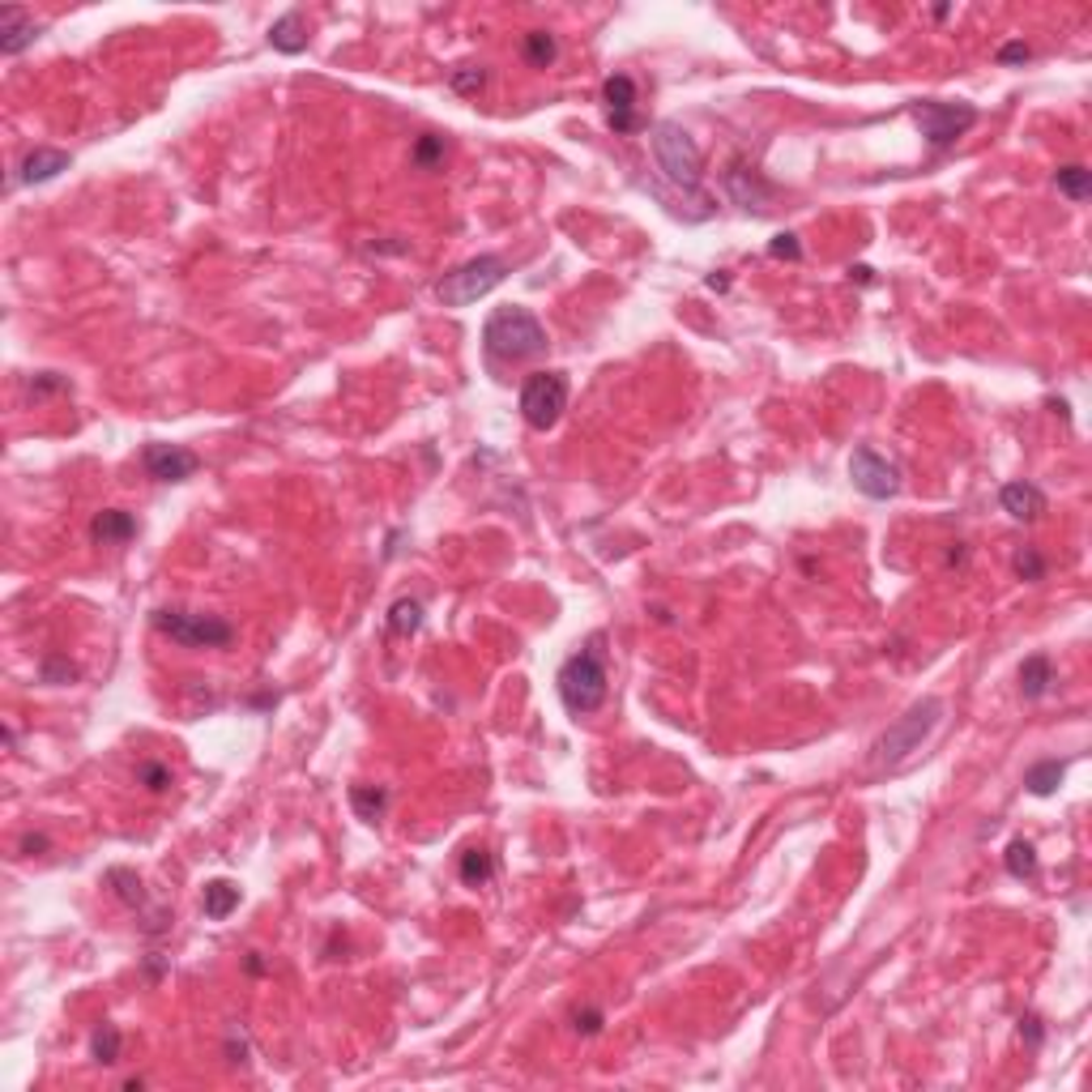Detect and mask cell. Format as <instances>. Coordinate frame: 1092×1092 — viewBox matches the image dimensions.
Listing matches in <instances>:
<instances>
[{
	"label": "cell",
	"instance_id": "30",
	"mask_svg": "<svg viewBox=\"0 0 1092 1092\" xmlns=\"http://www.w3.org/2000/svg\"><path fill=\"white\" fill-rule=\"evenodd\" d=\"M448 86H453L457 95H479L486 86V69L482 64H457V69L448 73Z\"/></svg>",
	"mask_w": 1092,
	"mask_h": 1092
},
{
	"label": "cell",
	"instance_id": "15",
	"mask_svg": "<svg viewBox=\"0 0 1092 1092\" xmlns=\"http://www.w3.org/2000/svg\"><path fill=\"white\" fill-rule=\"evenodd\" d=\"M69 154L64 150H47V146H38V150H31L22 159V166H18V179L22 184H47V179H56L60 171H69Z\"/></svg>",
	"mask_w": 1092,
	"mask_h": 1092
},
{
	"label": "cell",
	"instance_id": "11",
	"mask_svg": "<svg viewBox=\"0 0 1092 1092\" xmlns=\"http://www.w3.org/2000/svg\"><path fill=\"white\" fill-rule=\"evenodd\" d=\"M602 102H607V124H610L619 137L636 133V128H645V115L636 111V102H640L636 82H632L627 73H614V77H607V82H602Z\"/></svg>",
	"mask_w": 1092,
	"mask_h": 1092
},
{
	"label": "cell",
	"instance_id": "5",
	"mask_svg": "<svg viewBox=\"0 0 1092 1092\" xmlns=\"http://www.w3.org/2000/svg\"><path fill=\"white\" fill-rule=\"evenodd\" d=\"M504 278H508V261H504V256L482 252V256H474V261L457 265L453 274H444L440 287H435V294H440L444 307H470V303L486 299V294H491Z\"/></svg>",
	"mask_w": 1092,
	"mask_h": 1092
},
{
	"label": "cell",
	"instance_id": "3",
	"mask_svg": "<svg viewBox=\"0 0 1092 1092\" xmlns=\"http://www.w3.org/2000/svg\"><path fill=\"white\" fill-rule=\"evenodd\" d=\"M943 713H947V704H943L939 696L918 700L914 709H909L905 717H896V722L879 735V742L870 747V760H875L879 768H896L901 760H909V755H914V751L922 747V742H927V739L934 735V730H939Z\"/></svg>",
	"mask_w": 1092,
	"mask_h": 1092
},
{
	"label": "cell",
	"instance_id": "27",
	"mask_svg": "<svg viewBox=\"0 0 1092 1092\" xmlns=\"http://www.w3.org/2000/svg\"><path fill=\"white\" fill-rule=\"evenodd\" d=\"M521 51H525V60H530L534 69H546V64H555L559 43H555V34H546V31H530V34H525V43H521Z\"/></svg>",
	"mask_w": 1092,
	"mask_h": 1092
},
{
	"label": "cell",
	"instance_id": "4",
	"mask_svg": "<svg viewBox=\"0 0 1092 1092\" xmlns=\"http://www.w3.org/2000/svg\"><path fill=\"white\" fill-rule=\"evenodd\" d=\"M649 141H653V159H658L662 175L671 179L674 188H683V192H700V184H704V154L696 146V137H691L683 124H674V120H658V124H653Z\"/></svg>",
	"mask_w": 1092,
	"mask_h": 1092
},
{
	"label": "cell",
	"instance_id": "38",
	"mask_svg": "<svg viewBox=\"0 0 1092 1092\" xmlns=\"http://www.w3.org/2000/svg\"><path fill=\"white\" fill-rule=\"evenodd\" d=\"M1020 1033L1029 1037V1046H1042V1020H1037V1016H1024V1020H1020Z\"/></svg>",
	"mask_w": 1092,
	"mask_h": 1092
},
{
	"label": "cell",
	"instance_id": "19",
	"mask_svg": "<svg viewBox=\"0 0 1092 1092\" xmlns=\"http://www.w3.org/2000/svg\"><path fill=\"white\" fill-rule=\"evenodd\" d=\"M1050 683H1055V666H1050L1046 653H1033V658L1020 662V696L1024 700H1042Z\"/></svg>",
	"mask_w": 1092,
	"mask_h": 1092
},
{
	"label": "cell",
	"instance_id": "40",
	"mask_svg": "<svg viewBox=\"0 0 1092 1092\" xmlns=\"http://www.w3.org/2000/svg\"><path fill=\"white\" fill-rule=\"evenodd\" d=\"M248 973H265V960H261V956H256V952L248 956Z\"/></svg>",
	"mask_w": 1092,
	"mask_h": 1092
},
{
	"label": "cell",
	"instance_id": "17",
	"mask_svg": "<svg viewBox=\"0 0 1092 1092\" xmlns=\"http://www.w3.org/2000/svg\"><path fill=\"white\" fill-rule=\"evenodd\" d=\"M201 909H205V918H210V922H226L239 909V883L210 879V883H205V892H201Z\"/></svg>",
	"mask_w": 1092,
	"mask_h": 1092
},
{
	"label": "cell",
	"instance_id": "20",
	"mask_svg": "<svg viewBox=\"0 0 1092 1092\" xmlns=\"http://www.w3.org/2000/svg\"><path fill=\"white\" fill-rule=\"evenodd\" d=\"M1062 777H1067V764H1062V760H1042V764H1033L1029 773H1024V790L1037 794V799H1050V794L1062 786Z\"/></svg>",
	"mask_w": 1092,
	"mask_h": 1092
},
{
	"label": "cell",
	"instance_id": "35",
	"mask_svg": "<svg viewBox=\"0 0 1092 1092\" xmlns=\"http://www.w3.org/2000/svg\"><path fill=\"white\" fill-rule=\"evenodd\" d=\"M768 256H777V261H803V243H799V235H777L773 243H768Z\"/></svg>",
	"mask_w": 1092,
	"mask_h": 1092
},
{
	"label": "cell",
	"instance_id": "8",
	"mask_svg": "<svg viewBox=\"0 0 1092 1092\" xmlns=\"http://www.w3.org/2000/svg\"><path fill=\"white\" fill-rule=\"evenodd\" d=\"M914 120H918L922 137H927L934 150H947V146H956V141L965 137L973 124H978V107H973V102L927 98V102H914Z\"/></svg>",
	"mask_w": 1092,
	"mask_h": 1092
},
{
	"label": "cell",
	"instance_id": "22",
	"mask_svg": "<svg viewBox=\"0 0 1092 1092\" xmlns=\"http://www.w3.org/2000/svg\"><path fill=\"white\" fill-rule=\"evenodd\" d=\"M495 879V858L486 850H466L461 854V883L466 888H486Z\"/></svg>",
	"mask_w": 1092,
	"mask_h": 1092
},
{
	"label": "cell",
	"instance_id": "2",
	"mask_svg": "<svg viewBox=\"0 0 1092 1092\" xmlns=\"http://www.w3.org/2000/svg\"><path fill=\"white\" fill-rule=\"evenodd\" d=\"M482 346L491 358H504V363H525V358L546 354V329L530 307H499V312L486 316L482 325Z\"/></svg>",
	"mask_w": 1092,
	"mask_h": 1092
},
{
	"label": "cell",
	"instance_id": "23",
	"mask_svg": "<svg viewBox=\"0 0 1092 1092\" xmlns=\"http://www.w3.org/2000/svg\"><path fill=\"white\" fill-rule=\"evenodd\" d=\"M1055 188L1062 192V197H1071V201H1088V192H1092V171H1088V166H1080V162L1059 166V171H1055Z\"/></svg>",
	"mask_w": 1092,
	"mask_h": 1092
},
{
	"label": "cell",
	"instance_id": "28",
	"mask_svg": "<svg viewBox=\"0 0 1092 1092\" xmlns=\"http://www.w3.org/2000/svg\"><path fill=\"white\" fill-rule=\"evenodd\" d=\"M1003 863H1007V875H1011V879H1033V875H1037V850H1033V841H1011Z\"/></svg>",
	"mask_w": 1092,
	"mask_h": 1092
},
{
	"label": "cell",
	"instance_id": "1",
	"mask_svg": "<svg viewBox=\"0 0 1092 1092\" xmlns=\"http://www.w3.org/2000/svg\"><path fill=\"white\" fill-rule=\"evenodd\" d=\"M559 700L563 709L572 717H589L607 704V687H610V674H607V653H602V636H589L581 653H572L568 662L559 666Z\"/></svg>",
	"mask_w": 1092,
	"mask_h": 1092
},
{
	"label": "cell",
	"instance_id": "32",
	"mask_svg": "<svg viewBox=\"0 0 1092 1092\" xmlns=\"http://www.w3.org/2000/svg\"><path fill=\"white\" fill-rule=\"evenodd\" d=\"M137 781H141V786H146L150 794H162L166 786H171V768H166V764H154V760H146V764L137 768Z\"/></svg>",
	"mask_w": 1092,
	"mask_h": 1092
},
{
	"label": "cell",
	"instance_id": "6",
	"mask_svg": "<svg viewBox=\"0 0 1092 1092\" xmlns=\"http://www.w3.org/2000/svg\"><path fill=\"white\" fill-rule=\"evenodd\" d=\"M154 627L162 636H171L175 645L184 649H226L235 640V627L218 614H201V610H179V607H162L154 610Z\"/></svg>",
	"mask_w": 1092,
	"mask_h": 1092
},
{
	"label": "cell",
	"instance_id": "13",
	"mask_svg": "<svg viewBox=\"0 0 1092 1092\" xmlns=\"http://www.w3.org/2000/svg\"><path fill=\"white\" fill-rule=\"evenodd\" d=\"M38 31H43V26H38L26 9H18V5L0 9V51H5V56H18V51H26L38 38Z\"/></svg>",
	"mask_w": 1092,
	"mask_h": 1092
},
{
	"label": "cell",
	"instance_id": "29",
	"mask_svg": "<svg viewBox=\"0 0 1092 1092\" xmlns=\"http://www.w3.org/2000/svg\"><path fill=\"white\" fill-rule=\"evenodd\" d=\"M448 154V141L440 133H422L415 141V150H410V159H415V166H422V171H431V166H440Z\"/></svg>",
	"mask_w": 1092,
	"mask_h": 1092
},
{
	"label": "cell",
	"instance_id": "21",
	"mask_svg": "<svg viewBox=\"0 0 1092 1092\" xmlns=\"http://www.w3.org/2000/svg\"><path fill=\"white\" fill-rule=\"evenodd\" d=\"M351 806H354V815L363 819V824H376V819H384V811H389V790H380V786H351Z\"/></svg>",
	"mask_w": 1092,
	"mask_h": 1092
},
{
	"label": "cell",
	"instance_id": "16",
	"mask_svg": "<svg viewBox=\"0 0 1092 1092\" xmlns=\"http://www.w3.org/2000/svg\"><path fill=\"white\" fill-rule=\"evenodd\" d=\"M133 534H137V517L124 508H102L98 517L90 521V538L102 546H124Z\"/></svg>",
	"mask_w": 1092,
	"mask_h": 1092
},
{
	"label": "cell",
	"instance_id": "33",
	"mask_svg": "<svg viewBox=\"0 0 1092 1092\" xmlns=\"http://www.w3.org/2000/svg\"><path fill=\"white\" fill-rule=\"evenodd\" d=\"M1016 572H1020V581H1042V576H1046V559L1037 555L1033 546H1024L1020 555H1016Z\"/></svg>",
	"mask_w": 1092,
	"mask_h": 1092
},
{
	"label": "cell",
	"instance_id": "39",
	"mask_svg": "<svg viewBox=\"0 0 1092 1092\" xmlns=\"http://www.w3.org/2000/svg\"><path fill=\"white\" fill-rule=\"evenodd\" d=\"M47 850V837H22V854H38Z\"/></svg>",
	"mask_w": 1092,
	"mask_h": 1092
},
{
	"label": "cell",
	"instance_id": "25",
	"mask_svg": "<svg viewBox=\"0 0 1092 1092\" xmlns=\"http://www.w3.org/2000/svg\"><path fill=\"white\" fill-rule=\"evenodd\" d=\"M422 627V602L415 598H397L389 607V632L393 636H415Z\"/></svg>",
	"mask_w": 1092,
	"mask_h": 1092
},
{
	"label": "cell",
	"instance_id": "24",
	"mask_svg": "<svg viewBox=\"0 0 1092 1092\" xmlns=\"http://www.w3.org/2000/svg\"><path fill=\"white\" fill-rule=\"evenodd\" d=\"M120 1046H124V1037H120V1029H115V1024H98V1029L90 1033V1059L102 1062V1067L120 1062Z\"/></svg>",
	"mask_w": 1092,
	"mask_h": 1092
},
{
	"label": "cell",
	"instance_id": "14",
	"mask_svg": "<svg viewBox=\"0 0 1092 1092\" xmlns=\"http://www.w3.org/2000/svg\"><path fill=\"white\" fill-rule=\"evenodd\" d=\"M998 504H1003L1011 521H1037L1046 512V491L1033 482H1007L1003 491H998Z\"/></svg>",
	"mask_w": 1092,
	"mask_h": 1092
},
{
	"label": "cell",
	"instance_id": "9",
	"mask_svg": "<svg viewBox=\"0 0 1092 1092\" xmlns=\"http://www.w3.org/2000/svg\"><path fill=\"white\" fill-rule=\"evenodd\" d=\"M850 479L867 499H892L901 495V466L888 457H879L875 448H854L850 453Z\"/></svg>",
	"mask_w": 1092,
	"mask_h": 1092
},
{
	"label": "cell",
	"instance_id": "34",
	"mask_svg": "<svg viewBox=\"0 0 1092 1092\" xmlns=\"http://www.w3.org/2000/svg\"><path fill=\"white\" fill-rule=\"evenodd\" d=\"M38 674H43V683H73V678H77V666L64 662V658H47L43 666H38Z\"/></svg>",
	"mask_w": 1092,
	"mask_h": 1092
},
{
	"label": "cell",
	"instance_id": "18",
	"mask_svg": "<svg viewBox=\"0 0 1092 1092\" xmlns=\"http://www.w3.org/2000/svg\"><path fill=\"white\" fill-rule=\"evenodd\" d=\"M269 43H274V51H282V56H299V51L307 47V34H303V13L290 9L282 13V18L269 26Z\"/></svg>",
	"mask_w": 1092,
	"mask_h": 1092
},
{
	"label": "cell",
	"instance_id": "7",
	"mask_svg": "<svg viewBox=\"0 0 1092 1092\" xmlns=\"http://www.w3.org/2000/svg\"><path fill=\"white\" fill-rule=\"evenodd\" d=\"M568 410V376L563 371H534L521 384V415L534 431H550Z\"/></svg>",
	"mask_w": 1092,
	"mask_h": 1092
},
{
	"label": "cell",
	"instance_id": "12",
	"mask_svg": "<svg viewBox=\"0 0 1092 1092\" xmlns=\"http://www.w3.org/2000/svg\"><path fill=\"white\" fill-rule=\"evenodd\" d=\"M141 466H146L154 482H188L201 470V457L184 444H146Z\"/></svg>",
	"mask_w": 1092,
	"mask_h": 1092
},
{
	"label": "cell",
	"instance_id": "10",
	"mask_svg": "<svg viewBox=\"0 0 1092 1092\" xmlns=\"http://www.w3.org/2000/svg\"><path fill=\"white\" fill-rule=\"evenodd\" d=\"M722 184L730 192V201L747 214H768L777 201V184H768V179L742 159H730V166L722 171Z\"/></svg>",
	"mask_w": 1092,
	"mask_h": 1092
},
{
	"label": "cell",
	"instance_id": "31",
	"mask_svg": "<svg viewBox=\"0 0 1092 1092\" xmlns=\"http://www.w3.org/2000/svg\"><path fill=\"white\" fill-rule=\"evenodd\" d=\"M26 389H31V397L38 402V397H51V393H69V380H64L60 371H38V376H31Z\"/></svg>",
	"mask_w": 1092,
	"mask_h": 1092
},
{
	"label": "cell",
	"instance_id": "37",
	"mask_svg": "<svg viewBox=\"0 0 1092 1092\" xmlns=\"http://www.w3.org/2000/svg\"><path fill=\"white\" fill-rule=\"evenodd\" d=\"M1029 56H1033V47L1020 43V38H1016V43H1003V47H998V64H1024Z\"/></svg>",
	"mask_w": 1092,
	"mask_h": 1092
},
{
	"label": "cell",
	"instance_id": "36",
	"mask_svg": "<svg viewBox=\"0 0 1092 1092\" xmlns=\"http://www.w3.org/2000/svg\"><path fill=\"white\" fill-rule=\"evenodd\" d=\"M572 1029L581 1033V1037H594V1033H602V1011H598V1007H589V1011H576Z\"/></svg>",
	"mask_w": 1092,
	"mask_h": 1092
},
{
	"label": "cell",
	"instance_id": "26",
	"mask_svg": "<svg viewBox=\"0 0 1092 1092\" xmlns=\"http://www.w3.org/2000/svg\"><path fill=\"white\" fill-rule=\"evenodd\" d=\"M107 883H111V892L120 896L124 905H133V909H146V905H150V901H146V888H141V879L133 875V870L111 867V870H107Z\"/></svg>",
	"mask_w": 1092,
	"mask_h": 1092
}]
</instances>
